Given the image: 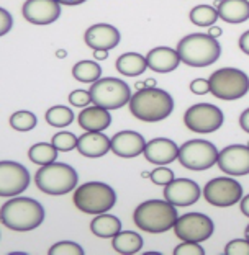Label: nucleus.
I'll list each match as a JSON object with an SVG mask.
<instances>
[{"label": "nucleus", "mask_w": 249, "mask_h": 255, "mask_svg": "<svg viewBox=\"0 0 249 255\" xmlns=\"http://www.w3.org/2000/svg\"><path fill=\"white\" fill-rule=\"evenodd\" d=\"M57 150L53 144H48V142H38L34 146L30 147L28 150V157L36 165H48V164H53L57 159Z\"/></svg>", "instance_id": "28"}, {"label": "nucleus", "mask_w": 249, "mask_h": 255, "mask_svg": "<svg viewBox=\"0 0 249 255\" xmlns=\"http://www.w3.org/2000/svg\"><path fill=\"white\" fill-rule=\"evenodd\" d=\"M146 139L136 131H120L112 137V152L118 157L133 159L144 152Z\"/></svg>", "instance_id": "19"}, {"label": "nucleus", "mask_w": 249, "mask_h": 255, "mask_svg": "<svg viewBox=\"0 0 249 255\" xmlns=\"http://www.w3.org/2000/svg\"><path fill=\"white\" fill-rule=\"evenodd\" d=\"M77 150L89 159L103 157L112 150V139L103 134V131H85L77 139Z\"/></svg>", "instance_id": "20"}, {"label": "nucleus", "mask_w": 249, "mask_h": 255, "mask_svg": "<svg viewBox=\"0 0 249 255\" xmlns=\"http://www.w3.org/2000/svg\"><path fill=\"white\" fill-rule=\"evenodd\" d=\"M144 87H156V80H154V79L144 80Z\"/></svg>", "instance_id": "46"}, {"label": "nucleus", "mask_w": 249, "mask_h": 255, "mask_svg": "<svg viewBox=\"0 0 249 255\" xmlns=\"http://www.w3.org/2000/svg\"><path fill=\"white\" fill-rule=\"evenodd\" d=\"M181 61L190 67H208L222 56V46L217 38L205 33H192L184 36L177 44Z\"/></svg>", "instance_id": "4"}, {"label": "nucleus", "mask_w": 249, "mask_h": 255, "mask_svg": "<svg viewBox=\"0 0 249 255\" xmlns=\"http://www.w3.org/2000/svg\"><path fill=\"white\" fill-rule=\"evenodd\" d=\"M238 44H240V49L243 51V53H245L246 56H249V30L241 34Z\"/></svg>", "instance_id": "40"}, {"label": "nucleus", "mask_w": 249, "mask_h": 255, "mask_svg": "<svg viewBox=\"0 0 249 255\" xmlns=\"http://www.w3.org/2000/svg\"><path fill=\"white\" fill-rule=\"evenodd\" d=\"M223 112L212 103H197L184 115V123L197 134H210L223 126Z\"/></svg>", "instance_id": "10"}, {"label": "nucleus", "mask_w": 249, "mask_h": 255, "mask_svg": "<svg viewBox=\"0 0 249 255\" xmlns=\"http://www.w3.org/2000/svg\"><path fill=\"white\" fill-rule=\"evenodd\" d=\"M69 103H71L72 107H76V108H85V107H89L90 103H92L90 92L80 90V89L71 92V95H69Z\"/></svg>", "instance_id": "36"}, {"label": "nucleus", "mask_w": 249, "mask_h": 255, "mask_svg": "<svg viewBox=\"0 0 249 255\" xmlns=\"http://www.w3.org/2000/svg\"><path fill=\"white\" fill-rule=\"evenodd\" d=\"M210 94L220 100H240L249 92V77L236 67H223L215 71L210 79Z\"/></svg>", "instance_id": "7"}, {"label": "nucleus", "mask_w": 249, "mask_h": 255, "mask_svg": "<svg viewBox=\"0 0 249 255\" xmlns=\"http://www.w3.org/2000/svg\"><path fill=\"white\" fill-rule=\"evenodd\" d=\"M92 103L107 110H118L131 100V89L125 80L117 77H100L90 85Z\"/></svg>", "instance_id": "8"}, {"label": "nucleus", "mask_w": 249, "mask_h": 255, "mask_svg": "<svg viewBox=\"0 0 249 255\" xmlns=\"http://www.w3.org/2000/svg\"><path fill=\"white\" fill-rule=\"evenodd\" d=\"M34 183L46 195H66L74 188H77L79 175L71 165L62 162L41 165V169L34 173Z\"/></svg>", "instance_id": "6"}, {"label": "nucleus", "mask_w": 249, "mask_h": 255, "mask_svg": "<svg viewBox=\"0 0 249 255\" xmlns=\"http://www.w3.org/2000/svg\"><path fill=\"white\" fill-rule=\"evenodd\" d=\"M202 195L212 206L228 208L241 201L243 187L240 182H236L231 177H218L205 185L204 190H202Z\"/></svg>", "instance_id": "12"}, {"label": "nucleus", "mask_w": 249, "mask_h": 255, "mask_svg": "<svg viewBox=\"0 0 249 255\" xmlns=\"http://www.w3.org/2000/svg\"><path fill=\"white\" fill-rule=\"evenodd\" d=\"M56 2L61 3V5H67V7H76V5L84 3V2H87V0H56Z\"/></svg>", "instance_id": "43"}, {"label": "nucleus", "mask_w": 249, "mask_h": 255, "mask_svg": "<svg viewBox=\"0 0 249 255\" xmlns=\"http://www.w3.org/2000/svg\"><path fill=\"white\" fill-rule=\"evenodd\" d=\"M56 54H57V57H61V59H62V57L66 56V51H62V49H61V51H57Z\"/></svg>", "instance_id": "47"}, {"label": "nucleus", "mask_w": 249, "mask_h": 255, "mask_svg": "<svg viewBox=\"0 0 249 255\" xmlns=\"http://www.w3.org/2000/svg\"><path fill=\"white\" fill-rule=\"evenodd\" d=\"M179 164L184 169L202 172L208 170L218 160V149L215 144L205 139H190L179 147Z\"/></svg>", "instance_id": "9"}, {"label": "nucleus", "mask_w": 249, "mask_h": 255, "mask_svg": "<svg viewBox=\"0 0 249 255\" xmlns=\"http://www.w3.org/2000/svg\"><path fill=\"white\" fill-rule=\"evenodd\" d=\"M227 255H249V241L248 239H235L230 241L225 247Z\"/></svg>", "instance_id": "35"}, {"label": "nucleus", "mask_w": 249, "mask_h": 255, "mask_svg": "<svg viewBox=\"0 0 249 255\" xmlns=\"http://www.w3.org/2000/svg\"><path fill=\"white\" fill-rule=\"evenodd\" d=\"M190 90L195 95H205L210 92V84H208L207 79H195L190 82Z\"/></svg>", "instance_id": "39"}, {"label": "nucleus", "mask_w": 249, "mask_h": 255, "mask_svg": "<svg viewBox=\"0 0 249 255\" xmlns=\"http://www.w3.org/2000/svg\"><path fill=\"white\" fill-rule=\"evenodd\" d=\"M49 254L51 255H82L84 249L79 244H76V242L62 241V242H57L54 246H51Z\"/></svg>", "instance_id": "33"}, {"label": "nucleus", "mask_w": 249, "mask_h": 255, "mask_svg": "<svg viewBox=\"0 0 249 255\" xmlns=\"http://www.w3.org/2000/svg\"><path fill=\"white\" fill-rule=\"evenodd\" d=\"M149 178H151L153 183L159 185V187H166V185H169L176 177H174V172L171 169H167L166 165H158V169H154L151 172Z\"/></svg>", "instance_id": "34"}, {"label": "nucleus", "mask_w": 249, "mask_h": 255, "mask_svg": "<svg viewBox=\"0 0 249 255\" xmlns=\"http://www.w3.org/2000/svg\"><path fill=\"white\" fill-rule=\"evenodd\" d=\"M190 21L194 23L195 26H213L217 23V20L220 18L217 7H212V5H197L189 13Z\"/></svg>", "instance_id": "29"}, {"label": "nucleus", "mask_w": 249, "mask_h": 255, "mask_svg": "<svg viewBox=\"0 0 249 255\" xmlns=\"http://www.w3.org/2000/svg\"><path fill=\"white\" fill-rule=\"evenodd\" d=\"M215 7L220 18L231 25H240L249 20V0H217Z\"/></svg>", "instance_id": "23"}, {"label": "nucleus", "mask_w": 249, "mask_h": 255, "mask_svg": "<svg viewBox=\"0 0 249 255\" xmlns=\"http://www.w3.org/2000/svg\"><path fill=\"white\" fill-rule=\"evenodd\" d=\"M46 123L54 126V128H66L74 121V112L71 108L64 105H56L51 107L44 115Z\"/></svg>", "instance_id": "30"}, {"label": "nucleus", "mask_w": 249, "mask_h": 255, "mask_svg": "<svg viewBox=\"0 0 249 255\" xmlns=\"http://www.w3.org/2000/svg\"><path fill=\"white\" fill-rule=\"evenodd\" d=\"M77 139L79 137L76 134H72V132L61 131L53 136L51 144H53L57 150H61V152H69V150H72V149H77Z\"/></svg>", "instance_id": "32"}, {"label": "nucleus", "mask_w": 249, "mask_h": 255, "mask_svg": "<svg viewBox=\"0 0 249 255\" xmlns=\"http://www.w3.org/2000/svg\"><path fill=\"white\" fill-rule=\"evenodd\" d=\"M79 126L85 131H105L112 125L110 110L103 107H85L77 117Z\"/></svg>", "instance_id": "22"}, {"label": "nucleus", "mask_w": 249, "mask_h": 255, "mask_svg": "<svg viewBox=\"0 0 249 255\" xmlns=\"http://www.w3.org/2000/svg\"><path fill=\"white\" fill-rule=\"evenodd\" d=\"M115 66H117V71L121 75L136 77V75L146 72L148 62H146V56H141L140 53H125L118 57Z\"/></svg>", "instance_id": "25"}, {"label": "nucleus", "mask_w": 249, "mask_h": 255, "mask_svg": "<svg viewBox=\"0 0 249 255\" xmlns=\"http://www.w3.org/2000/svg\"><path fill=\"white\" fill-rule=\"evenodd\" d=\"M200 196V187L197 185V182L190 180V178H174L164 188V198L177 208L194 205V203L199 201Z\"/></svg>", "instance_id": "15"}, {"label": "nucleus", "mask_w": 249, "mask_h": 255, "mask_svg": "<svg viewBox=\"0 0 249 255\" xmlns=\"http://www.w3.org/2000/svg\"><path fill=\"white\" fill-rule=\"evenodd\" d=\"M121 34L118 31V28H115L113 25L108 23H97L87 28V31L84 34V41L89 46L90 49H103L110 51L115 49L120 44Z\"/></svg>", "instance_id": "17"}, {"label": "nucleus", "mask_w": 249, "mask_h": 255, "mask_svg": "<svg viewBox=\"0 0 249 255\" xmlns=\"http://www.w3.org/2000/svg\"><path fill=\"white\" fill-rule=\"evenodd\" d=\"M44 221V208L39 201L26 196H15L0 210V223L5 228L26 233L41 226Z\"/></svg>", "instance_id": "2"}, {"label": "nucleus", "mask_w": 249, "mask_h": 255, "mask_svg": "<svg viewBox=\"0 0 249 255\" xmlns=\"http://www.w3.org/2000/svg\"><path fill=\"white\" fill-rule=\"evenodd\" d=\"M112 247L118 254H138L143 249V237L135 231H120L112 237Z\"/></svg>", "instance_id": "26"}, {"label": "nucleus", "mask_w": 249, "mask_h": 255, "mask_svg": "<svg viewBox=\"0 0 249 255\" xmlns=\"http://www.w3.org/2000/svg\"><path fill=\"white\" fill-rule=\"evenodd\" d=\"M143 155L154 165H169L179 157V146L172 139L156 137L146 142Z\"/></svg>", "instance_id": "18"}, {"label": "nucleus", "mask_w": 249, "mask_h": 255, "mask_svg": "<svg viewBox=\"0 0 249 255\" xmlns=\"http://www.w3.org/2000/svg\"><path fill=\"white\" fill-rule=\"evenodd\" d=\"M248 146H249V142H248Z\"/></svg>", "instance_id": "49"}, {"label": "nucleus", "mask_w": 249, "mask_h": 255, "mask_svg": "<svg viewBox=\"0 0 249 255\" xmlns=\"http://www.w3.org/2000/svg\"><path fill=\"white\" fill-rule=\"evenodd\" d=\"M94 57L97 61H103L108 57V51H103V49H95L94 51Z\"/></svg>", "instance_id": "44"}, {"label": "nucleus", "mask_w": 249, "mask_h": 255, "mask_svg": "<svg viewBox=\"0 0 249 255\" xmlns=\"http://www.w3.org/2000/svg\"><path fill=\"white\" fill-rule=\"evenodd\" d=\"M74 79L84 84H94L102 77V67L95 61H79L72 67Z\"/></svg>", "instance_id": "27"}, {"label": "nucleus", "mask_w": 249, "mask_h": 255, "mask_svg": "<svg viewBox=\"0 0 249 255\" xmlns=\"http://www.w3.org/2000/svg\"><path fill=\"white\" fill-rule=\"evenodd\" d=\"M130 112L143 123H159L174 110V98L158 87H146L131 95Z\"/></svg>", "instance_id": "1"}, {"label": "nucleus", "mask_w": 249, "mask_h": 255, "mask_svg": "<svg viewBox=\"0 0 249 255\" xmlns=\"http://www.w3.org/2000/svg\"><path fill=\"white\" fill-rule=\"evenodd\" d=\"M222 33H223V30L220 26H210V31H208V34L213 38H220L222 36Z\"/></svg>", "instance_id": "45"}, {"label": "nucleus", "mask_w": 249, "mask_h": 255, "mask_svg": "<svg viewBox=\"0 0 249 255\" xmlns=\"http://www.w3.org/2000/svg\"><path fill=\"white\" fill-rule=\"evenodd\" d=\"M13 28V18L7 10L0 7V36L7 34Z\"/></svg>", "instance_id": "38"}, {"label": "nucleus", "mask_w": 249, "mask_h": 255, "mask_svg": "<svg viewBox=\"0 0 249 255\" xmlns=\"http://www.w3.org/2000/svg\"><path fill=\"white\" fill-rule=\"evenodd\" d=\"M74 205L85 214L108 213L117 203V193L103 182H87L74 190Z\"/></svg>", "instance_id": "5"}, {"label": "nucleus", "mask_w": 249, "mask_h": 255, "mask_svg": "<svg viewBox=\"0 0 249 255\" xmlns=\"http://www.w3.org/2000/svg\"><path fill=\"white\" fill-rule=\"evenodd\" d=\"M240 208H241V213L245 214V216L249 218V195L243 196L241 201H240Z\"/></svg>", "instance_id": "42"}, {"label": "nucleus", "mask_w": 249, "mask_h": 255, "mask_svg": "<svg viewBox=\"0 0 249 255\" xmlns=\"http://www.w3.org/2000/svg\"><path fill=\"white\" fill-rule=\"evenodd\" d=\"M218 169L231 177L249 175V146L233 144L218 152Z\"/></svg>", "instance_id": "14"}, {"label": "nucleus", "mask_w": 249, "mask_h": 255, "mask_svg": "<svg viewBox=\"0 0 249 255\" xmlns=\"http://www.w3.org/2000/svg\"><path fill=\"white\" fill-rule=\"evenodd\" d=\"M240 126H241L243 131L249 134V108L245 110V112L241 113V117H240Z\"/></svg>", "instance_id": "41"}, {"label": "nucleus", "mask_w": 249, "mask_h": 255, "mask_svg": "<svg viewBox=\"0 0 249 255\" xmlns=\"http://www.w3.org/2000/svg\"><path fill=\"white\" fill-rule=\"evenodd\" d=\"M90 231L100 239H112L121 231V221L113 214H97L90 223Z\"/></svg>", "instance_id": "24"}, {"label": "nucleus", "mask_w": 249, "mask_h": 255, "mask_svg": "<svg viewBox=\"0 0 249 255\" xmlns=\"http://www.w3.org/2000/svg\"><path fill=\"white\" fill-rule=\"evenodd\" d=\"M179 218L177 206L164 200H148L136 206L133 213V221L144 233L161 234L174 229Z\"/></svg>", "instance_id": "3"}, {"label": "nucleus", "mask_w": 249, "mask_h": 255, "mask_svg": "<svg viewBox=\"0 0 249 255\" xmlns=\"http://www.w3.org/2000/svg\"><path fill=\"white\" fill-rule=\"evenodd\" d=\"M146 62L148 69H151V71L159 74H169L176 71L182 61L177 49L167 48V46H158L146 54Z\"/></svg>", "instance_id": "21"}, {"label": "nucleus", "mask_w": 249, "mask_h": 255, "mask_svg": "<svg viewBox=\"0 0 249 255\" xmlns=\"http://www.w3.org/2000/svg\"><path fill=\"white\" fill-rule=\"evenodd\" d=\"M36 125H38L36 115L28 112V110H20V112H15L10 117V126L15 131H21V132L31 131Z\"/></svg>", "instance_id": "31"}, {"label": "nucleus", "mask_w": 249, "mask_h": 255, "mask_svg": "<svg viewBox=\"0 0 249 255\" xmlns=\"http://www.w3.org/2000/svg\"><path fill=\"white\" fill-rule=\"evenodd\" d=\"M246 239L249 241V224L246 226Z\"/></svg>", "instance_id": "48"}, {"label": "nucleus", "mask_w": 249, "mask_h": 255, "mask_svg": "<svg viewBox=\"0 0 249 255\" xmlns=\"http://www.w3.org/2000/svg\"><path fill=\"white\" fill-rule=\"evenodd\" d=\"M213 231H215V224L207 214L202 213H187L177 218L176 224H174V233L181 241L185 242H205L210 239Z\"/></svg>", "instance_id": "11"}, {"label": "nucleus", "mask_w": 249, "mask_h": 255, "mask_svg": "<svg viewBox=\"0 0 249 255\" xmlns=\"http://www.w3.org/2000/svg\"><path fill=\"white\" fill-rule=\"evenodd\" d=\"M21 13L33 25H51L61 16V3L56 0H26Z\"/></svg>", "instance_id": "16"}, {"label": "nucleus", "mask_w": 249, "mask_h": 255, "mask_svg": "<svg viewBox=\"0 0 249 255\" xmlns=\"http://www.w3.org/2000/svg\"><path fill=\"white\" fill-rule=\"evenodd\" d=\"M176 255H202L205 254V249L200 246V242H182L181 246L174 249Z\"/></svg>", "instance_id": "37"}, {"label": "nucleus", "mask_w": 249, "mask_h": 255, "mask_svg": "<svg viewBox=\"0 0 249 255\" xmlns=\"http://www.w3.org/2000/svg\"><path fill=\"white\" fill-rule=\"evenodd\" d=\"M30 187V172L13 160H0V196H16Z\"/></svg>", "instance_id": "13"}]
</instances>
